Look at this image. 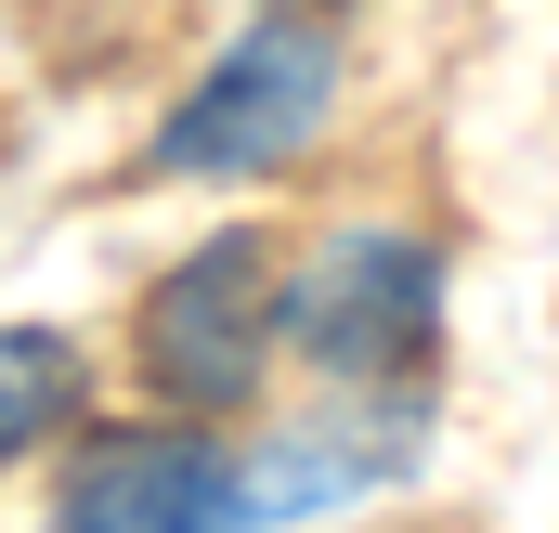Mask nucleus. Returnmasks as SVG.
Masks as SVG:
<instances>
[{
    "label": "nucleus",
    "mask_w": 559,
    "mask_h": 533,
    "mask_svg": "<svg viewBox=\"0 0 559 533\" xmlns=\"http://www.w3.org/2000/svg\"><path fill=\"white\" fill-rule=\"evenodd\" d=\"M286 339V286L261 261V235H209L143 286V378L182 416H235L261 391V352Z\"/></svg>",
    "instance_id": "2"
},
{
    "label": "nucleus",
    "mask_w": 559,
    "mask_h": 533,
    "mask_svg": "<svg viewBox=\"0 0 559 533\" xmlns=\"http://www.w3.org/2000/svg\"><path fill=\"white\" fill-rule=\"evenodd\" d=\"M248 482L209 429H118L66 469V521L79 533H195V521H235Z\"/></svg>",
    "instance_id": "4"
},
{
    "label": "nucleus",
    "mask_w": 559,
    "mask_h": 533,
    "mask_svg": "<svg viewBox=\"0 0 559 533\" xmlns=\"http://www.w3.org/2000/svg\"><path fill=\"white\" fill-rule=\"evenodd\" d=\"M66 416H79V352L52 325H0V469L39 455Z\"/></svg>",
    "instance_id": "5"
},
{
    "label": "nucleus",
    "mask_w": 559,
    "mask_h": 533,
    "mask_svg": "<svg viewBox=\"0 0 559 533\" xmlns=\"http://www.w3.org/2000/svg\"><path fill=\"white\" fill-rule=\"evenodd\" d=\"M325 105H338V39L325 26H248L169 118H156V169H182V182H248V169H274L299 143L325 131Z\"/></svg>",
    "instance_id": "1"
},
{
    "label": "nucleus",
    "mask_w": 559,
    "mask_h": 533,
    "mask_svg": "<svg viewBox=\"0 0 559 533\" xmlns=\"http://www.w3.org/2000/svg\"><path fill=\"white\" fill-rule=\"evenodd\" d=\"M429 312H442V261L417 235H338L325 261L286 286V339L325 378H404L429 352Z\"/></svg>",
    "instance_id": "3"
}]
</instances>
